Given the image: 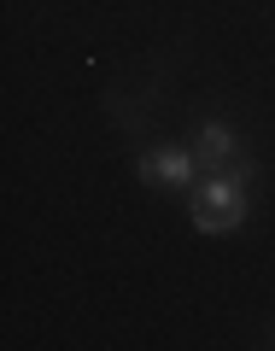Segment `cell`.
Returning a JSON list of instances; mask_svg holds the SVG:
<instances>
[{"mask_svg":"<svg viewBox=\"0 0 275 351\" xmlns=\"http://www.w3.org/2000/svg\"><path fill=\"white\" fill-rule=\"evenodd\" d=\"M246 182H252V164H228V170H217L193 193V223H200V234L240 228V217H246Z\"/></svg>","mask_w":275,"mask_h":351,"instance_id":"obj_1","label":"cell"},{"mask_svg":"<svg viewBox=\"0 0 275 351\" xmlns=\"http://www.w3.org/2000/svg\"><path fill=\"white\" fill-rule=\"evenodd\" d=\"M193 164L200 158L188 147H152V152H141V182L147 188H182L193 176Z\"/></svg>","mask_w":275,"mask_h":351,"instance_id":"obj_2","label":"cell"},{"mask_svg":"<svg viewBox=\"0 0 275 351\" xmlns=\"http://www.w3.org/2000/svg\"><path fill=\"white\" fill-rule=\"evenodd\" d=\"M193 158L211 164V170H228V164H235V129L205 123V129H200V141H193Z\"/></svg>","mask_w":275,"mask_h":351,"instance_id":"obj_3","label":"cell"}]
</instances>
